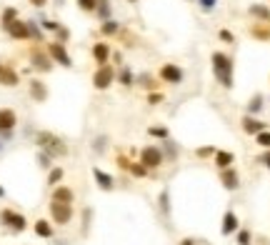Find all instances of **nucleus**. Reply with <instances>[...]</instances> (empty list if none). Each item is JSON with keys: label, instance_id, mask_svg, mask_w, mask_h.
<instances>
[{"label": "nucleus", "instance_id": "nucleus-1", "mask_svg": "<svg viewBox=\"0 0 270 245\" xmlns=\"http://www.w3.org/2000/svg\"><path fill=\"white\" fill-rule=\"evenodd\" d=\"M210 65H213V75H215V80H218L225 90H230V88L235 85V83H233V58L218 50V53L210 55Z\"/></svg>", "mask_w": 270, "mask_h": 245}, {"label": "nucleus", "instance_id": "nucleus-2", "mask_svg": "<svg viewBox=\"0 0 270 245\" xmlns=\"http://www.w3.org/2000/svg\"><path fill=\"white\" fill-rule=\"evenodd\" d=\"M35 145H38L40 150H45L53 160L68 155V143H65L60 135L50 133V130H38V133H35Z\"/></svg>", "mask_w": 270, "mask_h": 245}, {"label": "nucleus", "instance_id": "nucleus-3", "mask_svg": "<svg viewBox=\"0 0 270 245\" xmlns=\"http://www.w3.org/2000/svg\"><path fill=\"white\" fill-rule=\"evenodd\" d=\"M0 223H3V228H8L13 233H25L28 230V218L23 213H18V210H13V208L0 210Z\"/></svg>", "mask_w": 270, "mask_h": 245}, {"label": "nucleus", "instance_id": "nucleus-4", "mask_svg": "<svg viewBox=\"0 0 270 245\" xmlns=\"http://www.w3.org/2000/svg\"><path fill=\"white\" fill-rule=\"evenodd\" d=\"M138 163H143L148 170H158V168H163L165 165V155L160 150V145H145L143 150H140V158H138Z\"/></svg>", "mask_w": 270, "mask_h": 245}, {"label": "nucleus", "instance_id": "nucleus-5", "mask_svg": "<svg viewBox=\"0 0 270 245\" xmlns=\"http://www.w3.org/2000/svg\"><path fill=\"white\" fill-rule=\"evenodd\" d=\"M48 210H50V223L53 225H63V228L70 225L73 223V215H75L73 205H68V203H53V200H50Z\"/></svg>", "mask_w": 270, "mask_h": 245}, {"label": "nucleus", "instance_id": "nucleus-6", "mask_svg": "<svg viewBox=\"0 0 270 245\" xmlns=\"http://www.w3.org/2000/svg\"><path fill=\"white\" fill-rule=\"evenodd\" d=\"M113 83H115V68L110 63L98 65V70L93 73V88L95 90H108Z\"/></svg>", "mask_w": 270, "mask_h": 245}, {"label": "nucleus", "instance_id": "nucleus-7", "mask_svg": "<svg viewBox=\"0 0 270 245\" xmlns=\"http://www.w3.org/2000/svg\"><path fill=\"white\" fill-rule=\"evenodd\" d=\"M48 55H50V60L63 65V68H73V58H70V53L65 50V45L58 43V40H53V43H48Z\"/></svg>", "mask_w": 270, "mask_h": 245}, {"label": "nucleus", "instance_id": "nucleus-8", "mask_svg": "<svg viewBox=\"0 0 270 245\" xmlns=\"http://www.w3.org/2000/svg\"><path fill=\"white\" fill-rule=\"evenodd\" d=\"M183 78H185V73H183V68L175 65V63H165V65L160 68V80L168 83V85H180Z\"/></svg>", "mask_w": 270, "mask_h": 245}, {"label": "nucleus", "instance_id": "nucleus-9", "mask_svg": "<svg viewBox=\"0 0 270 245\" xmlns=\"http://www.w3.org/2000/svg\"><path fill=\"white\" fill-rule=\"evenodd\" d=\"M28 93H30V100H33V103H45L48 95H50V93H48V85H45L40 78H33V80H30Z\"/></svg>", "mask_w": 270, "mask_h": 245}, {"label": "nucleus", "instance_id": "nucleus-10", "mask_svg": "<svg viewBox=\"0 0 270 245\" xmlns=\"http://www.w3.org/2000/svg\"><path fill=\"white\" fill-rule=\"evenodd\" d=\"M18 113L13 108H0V133H15Z\"/></svg>", "mask_w": 270, "mask_h": 245}, {"label": "nucleus", "instance_id": "nucleus-11", "mask_svg": "<svg viewBox=\"0 0 270 245\" xmlns=\"http://www.w3.org/2000/svg\"><path fill=\"white\" fill-rule=\"evenodd\" d=\"M30 63H33V70H38V73H50L53 70L50 55H45L43 50H33L30 53Z\"/></svg>", "mask_w": 270, "mask_h": 245}, {"label": "nucleus", "instance_id": "nucleus-12", "mask_svg": "<svg viewBox=\"0 0 270 245\" xmlns=\"http://www.w3.org/2000/svg\"><path fill=\"white\" fill-rule=\"evenodd\" d=\"M5 33L13 38V40H30V33H28V20H15V23H10L8 28H5Z\"/></svg>", "mask_w": 270, "mask_h": 245}, {"label": "nucleus", "instance_id": "nucleus-13", "mask_svg": "<svg viewBox=\"0 0 270 245\" xmlns=\"http://www.w3.org/2000/svg\"><path fill=\"white\" fill-rule=\"evenodd\" d=\"M50 200H53V203H68V205H73V203H75V193H73V188H68V185L60 183L53 188Z\"/></svg>", "mask_w": 270, "mask_h": 245}, {"label": "nucleus", "instance_id": "nucleus-14", "mask_svg": "<svg viewBox=\"0 0 270 245\" xmlns=\"http://www.w3.org/2000/svg\"><path fill=\"white\" fill-rule=\"evenodd\" d=\"M93 178H95V183L100 190H105V193H110L113 188H115V178L110 175V173H105L103 168H93Z\"/></svg>", "mask_w": 270, "mask_h": 245}, {"label": "nucleus", "instance_id": "nucleus-15", "mask_svg": "<svg viewBox=\"0 0 270 245\" xmlns=\"http://www.w3.org/2000/svg\"><path fill=\"white\" fill-rule=\"evenodd\" d=\"M240 125H243V130H245L248 135H253V138H255L258 133H263V130L268 128L265 122L260 120V118H255V115H245V118L240 120Z\"/></svg>", "mask_w": 270, "mask_h": 245}, {"label": "nucleus", "instance_id": "nucleus-16", "mask_svg": "<svg viewBox=\"0 0 270 245\" xmlns=\"http://www.w3.org/2000/svg\"><path fill=\"white\" fill-rule=\"evenodd\" d=\"M220 183L225 190H238L240 188V175L235 168H225V170H220Z\"/></svg>", "mask_w": 270, "mask_h": 245}, {"label": "nucleus", "instance_id": "nucleus-17", "mask_svg": "<svg viewBox=\"0 0 270 245\" xmlns=\"http://www.w3.org/2000/svg\"><path fill=\"white\" fill-rule=\"evenodd\" d=\"M33 233H35L38 238H43V240H50V238L55 235L53 223H50V220H45V218H40V220H35V223H33Z\"/></svg>", "mask_w": 270, "mask_h": 245}, {"label": "nucleus", "instance_id": "nucleus-18", "mask_svg": "<svg viewBox=\"0 0 270 245\" xmlns=\"http://www.w3.org/2000/svg\"><path fill=\"white\" fill-rule=\"evenodd\" d=\"M238 228H240L238 215L233 213V210H225V215H223V225H220V233H223V235H233V233H238Z\"/></svg>", "mask_w": 270, "mask_h": 245}, {"label": "nucleus", "instance_id": "nucleus-19", "mask_svg": "<svg viewBox=\"0 0 270 245\" xmlns=\"http://www.w3.org/2000/svg\"><path fill=\"white\" fill-rule=\"evenodd\" d=\"M18 83H20L18 70H15V68H10V65H3V73H0V85H5V88H15Z\"/></svg>", "mask_w": 270, "mask_h": 245}, {"label": "nucleus", "instance_id": "nucleus-20", "mask_svg": "<svg viewBox=\"0 0 270 245\" xmlns=\"http://www.w3.org/2000/svg\"><path fill=\"white\" fill-rule=\"evenodd\" d=\"M160 150H163V155H165V163H175L180 155V145L175 143V140H160Z\"/></svg>", "mask_w": 270, "mask_h": 245}, {"label": "nucleus", "instance_id": "nucleus-21", "mask_svg": "<svg viewBox=\"0 0 270 245\" xmlns=\"http://www.w3.org/2000/svg\"><path fill=\"white\" fill-rule=\"evenodd\" d=\"M213 163H215V168H218V170H225V168H233L235 155L230 153V150H215V155H213Z\"/></svg>", "mask_w": 270, "mask_h": 245}, {"label": "nucleus", "instance_id": "nucleus-22", "mask_svg": "<svg viewBox=\"0 0 270 245\" xmlns=\"http://www.w3.org/2000/svg\"><path fill=\"white\" fill-rule=\"evenodd\" d=\"M93 60L98 63V65H105V63L110 60V45L108 43H95L93 45Z\"/></svg>", "mask_w": 270, "mask_h": 245}, {"label": "nucleus", "instance_id": "nucleus-23", "mask_svg": "<svg viewBox=\"0 0 270 245\" xmlns=\"http://www.w3.org/2000/svg\"><path fill=\"white\" fill-rule=\"evenodd\" d=\"M115 80H118L120 85H125V88H130V85H135V73L128 68V65H123L118 73H115Z\"/></svg>", "mask_w": 270, "mask_h": 245}, {"label": "nucleus", "instance_id": "nucleus-24", "mask_svg": "<svg viewBox=\"0 0 270 245\" xmlns=\"http://www.w3.org/2000/svg\"><path fill=\"white\" fill-rule=\"evenodd\" d=\"M63 178H65V170H63L60 165H53V168L48 170V178H45V183L50 185V188H55V185L63 183Z\"/></svg>", "mask_w": 270, "mask_h": 245}, {"label": "nucleus", "instance_id": "nucleus-25", "mask_svg": "<svg viewBox=\"0 0 270 245\" xmlns=\"http://www.w3.org/2000/svg\"><path fill=\"white\" fill-rule=\"evenodd\" d=\"M148 135H150V138H155V140H168V138H170L168 128H163V125H150Z\"/></svg>", "mask_w": 270, "mask_h": 245}, {"label": "nucleus", "instance_id": "nucleus-26", "mask_svg": "<svg viewBox=\"0 0 270 245\" xmlns=\"http://www.w3.org/2000/svg\"><path fill=\"white\" fill-rule=\"evenodd\" d=\"M158 205H160V213L165 215H170V193L168 190H160V195H158Z\"/></svg>", "mask_w": 270, "mask_h": 245}, {"label": "nucleus", "instance_id": "nucleus-27", "mask_svg": "<svg viewBox=\"0 0 270 245\" xmlns=\"http://www.w3.org/2000/svg\"><path fill=\"white\" fill-rule=\"evenodd\" d=\"M263 110V95H253L248 100V115H258Z\"/></svg>", "mask_w": 270, "mask_h": 245}, {"label": "nucleus", "instance_id": "nucleus-28", "mask_svg": "<svg viewBox=\"0 0 270 245\" xmlns=\"http://www.w3.org/2000/svg\"><path fill=\"white\" fill-rule=\"evenodd\" d=\"M128 173H130L133 178H145V175H150V170L145 168V165H143V163H130Z\"/></svg>", "mask_w": 270, "mask_h": 245}, {"label": "nucleus", "instance_id": "nucleus-29", "mask_svg": "<svg viewBox=\"0 0 270 245\" xmlns=\"http://www.w3.org/2000/svg\"><path fill=\"white\" fill-rule=\"evenodd\" d=\"M135 80H138V85H143V88H145L148 93L158 90V83H155V78H153V75H148V73H145V75H140V78H135Z\"/></svg>", "mask_w": 270, "mask_h": 245}, {"label": "nucleus", "instance_id": "nucleus-30", "mask_svg": "<svg viewBox=\"0 0 270 245\" xmlns=\"http://www.w3.org/2000/svg\"><path fill=\"white\" fill-rule=\"evenodd\" d=\"M118 30H120V23L113 20V18H110V20H103V25H100V33H103V35H115Z\"/></svg>", "mask_w": 270, "mask_h": 245}, {"label": "nucleus", "instance_id": "nucleus-31", "mask_svg": "<svg viewBox=\"0 0 270 245\" xmlns=\"http://www.w3.org/2000/svg\"><path fill=\"white\" fill-rule=\"evenodd\" d=\"M28 33L35 43H43V30H40V23L38 20H28Z\"/></svg>", "mask_w": 270, "mask_h": 245}, {"label": "nucleus", "instance_id": "nucleus-32", "mask_svg": "<svg viewBox=\"0 0 270 245\" xmlns=\"http://www.w3.org/2000/svg\"><path fill=\"white\" fill-rule=\"evenodd\" d=\"M15 20H18V10H15V8H5V10H3V30H5L10 23H15Z\"/></svg>", "mask_w": 270, "mask_h": 245}, {"label": "nucleus", "instance_id": "nucleus-33", "mask_svg": "<svg viewBox=\"0 0 270 245\" xmlns=\"http://www.w3.org/2000/svg\"><path fill=\"white\" fill-rule=\"evenodd\" d=\"M255 145H260L263 150H270V130H268V128H265L263 133H258V135H255Z\"/></svg>", "mask_w": 270, "mask_h": 245}, {"label": "nucleus", "instance_id": "nucleus-34", "mask_svg": "<svg viewBox=\"0 0 270 245\" xmlns=\"http://www.w3.org/2000/svg\"><path fill=\"white\" fill-rule=\"evenodd\" d=\"M105 148H108V135H98L95 140H93V153H105Z\"/></svg>", "mask_w": 270, "mask_h": 245}, {"label": "nucleus", "instance_id": "nucleus-35", "mask_svg": "<svg viewBox=\"0 0 270 245\" xmlns=\"http://www.w3.org/2000/svg\"><path fill=\"white\" fill-rule=\"evenodd\" d=\"M250 15H255V18H260V20H268L270 10L265 5H250Z\"/></svg>", "mask_w": 270, "mask_h": 245}, {"label": "nucleus", "instance_id": "nucleus-36", "mask_svg": "<svg viewBox=\"0 0 270 245\" xmlns=\"http://www.w3.org/2000/svg\"><path fill=\"white\" fill-rule=\"evenodd\" d=\"M38 165H40L43 170H50V168H53V158L45 153V150H40V153H38Z\"/></svg>", "mask_w": 270, "mask_h": 245}, {"label": "nucleus", "instance_id": "nucleus-37", "mask_svg": "<svg viewBox=\"0 0 270 245\" xmlns=\"http://www.w3.org/2000/svg\"><path fill=\"white\" fill-rule=\"evenodd\" d=\"M238 245H253V235H250V230H245V228H238Z\"/></svg>", "mask_w": 270, "mask_h": 245}, {"label": "nucleus", "instance_id": "nucleus-38", "mask_svg": "<svg viewBox=\"0 0 270 245\" xmlns=\"http://www.w3.org/2000/svg\"><path fill=\"white\" fill-rule=\"evenodd\" d=\"M215 150H218L215 145H203V148H198V150H195V158H203V160H205V158H213Z\"/></svg>", "mask_w": 270, "mask_h": 245}, {"label": "nucleus", "instance_id": "nucleus-39", "mask_svg": "<svg viewBox=\"0 0 270 245\" xmlns=\"http://www.w3.org/2000/svg\"><path fill=\"white\" fill-rule=\"evenodd\" d=\"M75 3H78V8L85 10V13H95V8H98V0H75Z\"/></svg>", "mask_w": 270, "mask_h": 245}, {"label": "nucleus", "instance_id": "nucleus-40", "mask_svg": "<svg viewBox=\"0 0 270 245\" xmlns=\"http://www.w3.org/2000/svg\"><path fill=\"white\" fill-rule=\"evenodd\" d=\"M215 5H218V0H198V8H200L203 13H213Z\"/></svg>", "mask_w": 270, "mask_h": 245}, {"label": "nucleus", "instance_id": "nucleus-41", "mask_svg": "<svg viewBox=\"0 0 270 245\" xmlns=\"http://www.w3.org/2000/svg\"><path fill=\"white\" fill-rule=\"evenodd\" d=\"M40 28H43V30H53V33H58L60 23H58V20H45V18H43V20H40Z\"/></svg>", "mask_w": 270, "mask_h": 245}, {"label": "nucleus", "instance_id": "nucleus-42", "mask_svg": "<svg viewBox=\"0 0 270 245\" xmlns=\"http://www.w3.org/2000/svg\"><path fill=\"white\" fill-rule=\"evenodd\" d=\"M148 103H150V105H160V103H163V95H160L158 90L148 93Z\"/></svg>", "mask_w": 270, "mask_h": 245}, {"label": "nucleus", "instance_id": "nucleus-43", "mask_svg": "<svg viewBox=\"0 0 270 245\" xmlns=\"http://www.w3.org/2000/svg\"><path fill=\"white\" fill-rule=\"evenodd\" d=\"M68 38H70V30L60 25V28H58V43H63V45H65V40H68Z\"/></svg>", "mask_w": 270, "mask_h": 245}, {"label": "nucleus", "instance_id": "nucleus-44", "mask_svg": "<svg viewBox=\"0 0 270 245\" xmlns=\"http://www.w3.org/2000/svg\"><path fill=\"white\" fill-rule=\"evenodd\" d=\"M130 163H133V160H128L125 155H118V168H123L125 173H128V168H130Z\"/></svg>", "mask_w": 270, "mask_h": 245}, {"label": "nucleus", "instance_id": "nucleus-45", "mask_svg": "<svg viewBox=\"0 0 270 245\" xmlns=\"http://www.w3.org/2000/svg\"><path fill=\"white\" fill-rule=\"evenodd\" d=\"M258 163H260V165H265V168L270 170V150H265V153L260 155V158H258Z\"/></svg>", "mask_w": 270, "mask_h": 245}, {"label": "nucleus", "instance_id": "nucleus-46", "mask_svg": "<svg viewBox=\"0 0 270 245\" xmlns=\"http://www.w3.org/2000/svg\"><path fill=\"white\" fill-rule=\"evenodd\" d=\"M220 40H225V43H235V38H233V33L230 30H220Z\"/></svg>", "mask_w": 270, "mask_h": 245}, {"label": "nucleus", "instance_id": "nucleus-47", "mask_svg": "<svg viewBox=\"0 0 270 245\" xmlns=\"http://www.w3.org/2000/svg\"><path fill=\"white\" fill-rule=\"evenodd\" d=\"M30 5H33V8H45L48 0H30Z\"/></svg>", "mask_w": 270, "mask_h": 245}, {"label": "nucleus", "instance_id": "nucleus-48", "mask_svg": "<svg viewBox=\"0 0 270 245\" xmlns=\"http://www.w3.org/2000/svg\"><path fill=\"white\" fill-rule=\"evenodd\" d=\"M178 245H198V243H195V240H193V238H183V240H180Z\"/></svg>", "mask_w": 270, "mask_h": 245}, {"label": "nucleus", "instance_id": "nucleus-49", "mask_svg": "<svg viewBox=\"0 0 270 245\" xmlns=\"http://www.w3.org/2000/svg\"><path fill=\"white\" fill-rule=\"evenodd\" d=\"M0 198H5V188L3 185H0Z\"/></svg>", "mask_w": 270, "mask_h": 245}, {"label": "nucleus", "instance_id": "nucleus-50", "mask_svg": "<svg viewBox=\"0 0 270 245\" xmlns=\"http://www.w3.org/2000/svg\"><path fill=\"white\" fill-rule=\"evenodd\" d=\"M3 148H5V143H3V140H0V150H3Z\"/></svg>", "mask_w": 270, "mask_h": 245}, {"label": "nucleus", "instance_id": "nucleus-51", "mask_svg": "<svg viewBox=\"0 0 270 245\" xmlns=\"http://www.w3.org/2000/svg\"><path fill=\"white\" fill-rule=\"evenodd\" d=\"M0 73H3V63H0Z\"/></svg>", "mask_w": 270, "mask_h": 245}, {"label": "nucleus", "instance_id": "nucleus-52", "mask_svg": "<svg viewBox=\"0 0 270 245\" xmlns=\"http://www.w3.org/2000/svg\"><path fill=\"white\" fill-rule=\"evenodd\" d=\"M128 3H138V0H128Z\"/></svg>", "mask_w": 270, "mask_h": 245}]
</instances>
